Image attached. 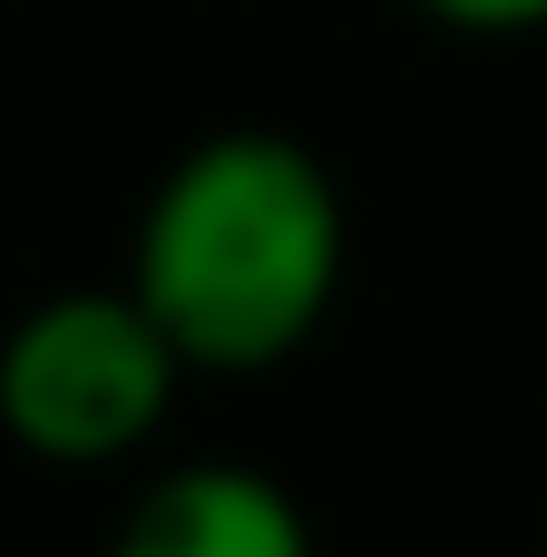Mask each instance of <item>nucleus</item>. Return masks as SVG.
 <instances>
[{"instance_id": "obj_1", "label": "nucleus", "mask_w": 547, "mask_h": 557, "mask_svg": "<svg viewBox=\"0 0 547 557\" xmlns=\"http://www.w3.org/2000/svg\"><path fill=\"white\" fill-rule=\"evenodd\" d=\"M343 245L333 166L303 137L215 127L157 176L127 245V294L186 372H274L333 313Z\"/></svg>"}, {"instance_id": "obj_2", "label": "nucleus", "mask_w": 547, "mask_h": 557, "mask_svg": "<svg viewBox=\"0 0 547 557\" xmlns=\"http://www.w3.org/2000/svg\"><path fill=\"white\" fill-rule=\"evenodd\" d=\"M176 382H186V362L166 352V333L147 323V304L127 284L49 294L0 333V431L59 470L127 460L166 421Z\"/></svg>"}, {"instance_id": "obj_3", "label": "nucleus", "mask_w": 547, "mask_h": 557, "mask_svg": "<svg viewBox=\"0 0 547 557\" xmlns=\"http://www.w3.org/2000/svg\"><path fill=\"white\" fill-rule=\"evenodd\" d=\"M108 557H313V529L284 480L245 460H176L137 490Z\"/></svg>"}, {"instance_id": "obj_4", "label": "nucleus", "mask_w": 547, "mask_h": 557, "mask_svg": "<svg viewBox=\"0 0 547 557\" xmlns=\"http://www.w3.org/2000/svg\"><path fill=\"white\" fill-rule=\"evenodd\" d=\"M431 10L440 29H470V39H519V29H547V0H411Z\"/></svg>"}]
</instances>
